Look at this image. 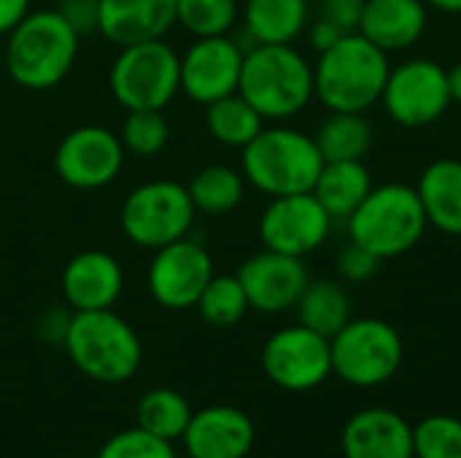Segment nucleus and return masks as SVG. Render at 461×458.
Returning <instances> with one entry per match:
<instances>
[{
  "label": "nucleus",
  "mask_w": 461,
  "mask_h": 458,
  "mask_svg": "<svg viewBox=\"0 0 461 458\" xmlns=\"http://www.w3.org/2000/svg\"><path fill=\"white\" fill-rule=\"evenodd\" d=\"M389 70L392 65L384 49L362 32H348L319 54L313 67V92L330 111L365 113L381 100Z\"/></svg>",
  "instance_id": "obj_1"
},
{
  "label": "nucleus",
  "mask_w": 461,
  "mask_h": 458,
  "mask_svg": "<svg viewBox=\"0 0 461 458\" xmlns=\"http://www.w3.org/2000/svg\"><path fill=\"white\" fill-rule=\"evenodd\" d=\"M62 348L81 375L105 386L127 383L143 362L138 332L113 308L73 313Z\"/></svg>",
  "instance_id": "obj_2"
},
{
  "label": "nucleus",
  "mask_w": 461,
  "mask_h": 458,
  "mask_svg": "<svg viewBox=\"0 0 461 458\" xmlns=\"http://www.w3.org/2000/svg\"><path fill=\"white\" fill-rule=\"evenodd\" d=\"M78 32L65 22L57 8L30 11L5 35L8 76L32 92L57 86L78 57Z\"/></svg>",
  "instance_id": "obj_3"
},
{
  "label": "nucleus",
  "mask_w": 461,
  "mask_h": 458,
  "mask_svg": "<svg viewBox=\"0 0 461 458\" xmlns=\"http://www.w3.org/2000/svg\"><path fill=\"white\" fill-rule=\"evenodd\" d=\"M238 92L262 119L284 121L313 100V67L292 43H254L246 49Z\"/></svg>",
  "instance_id": "obj_4"
},
{
  "label": "nucleus",
  "mask_w": 461,
  "mask_h": 458,
  "mask_svg": "<svg viewBox=\"0 0 461 458\" xmlns=\"http://www.w3.org/2000/svg\"><path fill=\"white\" fill-rule=\"evenodd\" d=\"M240 151L243 178L267 197L313 192L324 167L313 135L292 127H267Z\"/></svg>",
  "instance_id": "obj_5"
},
{
  "label": "nucleus",
  "mask_w": 461,
  "mask_h": 458,
  "mask_svg": "<svg viewBox=\"0 0 461 458\" xmlns=\"http://www.w3.org/2000/svg\"><path fill=\"white\" fill-rule=\"evenodd\" d=\"M346 221L351 240L384 262L416 248L429 227L419 192L408 184L373 186L365 202Z\"/></svg>",
  "instance_id": "obj_6"
},
{
  "label": "nucleus",
  "mask_w": 461,
  "mask_h": 458,
  "mask_svg": "<svg viewBox=\"0 0 461 458\" xmlns=\"http://www.w3.org/2000/svg\"><path fill=\"white\" fill-rule=\"evenodd\" d=\"M108 86L124 111H162L181 92V54L165 38L122 46Z\"/></svg>",
  "instance_id": "obj_7"
},
{
  "label": "nucleus",
  "mask_w": 461,
  "mask_h": 458,
  "mask_svg": "<svg viewBox=\"0 0 461 458\" xmlns=\"http://www.w3.org/2000/svg\"><path fill=\"white\" fill-rule=\"evenodd\" d=\"M332 373L357 389H375L389 383L405 356L400 332L384 319H351L335 337H330Z\"/></svg>",
  "instance_id": "obj_8"
},
{
  "label": "nucleus",
  "mask_w": 461,
  "mask_h": 458,
  "mask_svg": "<svg viewBox=\"0 0 461 458\" xmlns=\"http://www.w3.org/2000/svg\"><path fill=\"white\" fill-rule=\"evenodd\" d=\"M194 205L184 184L157 178L135 186L119 211L122 232L130 243L157 251L167 243L189 238L194 224Z\"/></svg>",
  "instance_id": "obj_9"
},
{
  "label": "nucleus",
  "mask_w": 461,
  "mask_h": 458,
  "mask_svg": "<svg viewBox=\"0 0 461 458\" xmlns=\"http://www.w3.org/2000/svg\"><path fill=\"white\" fill-rule=\"evenodd\" d=\"M262 370L284 391H313L332 375L330 337L294 324L273 332L262 348Z\"/></svg>",
  "instance_id": "obj_10"
},
{
  "label": "nucleus",
  "mask_w": 461,
  "mask_h": 458,
  "mask_svg": "<svg viewBox=\"0 0 461 458\" xmlns=\"http://www.w3.org/2000/svg\"><path fill=\"white\" fill-rule=\"evenodd\" d=\"M381 103L400 127H427L451 105L448 70L435 59H408L389 70Z\"/></svg>",
  "instance_id": "obj_11"
},
{
  "label": "nucleus",
  "mask_w": 461,
  "mask_h": 458,
  "mask_svg": "<svg viewBox=\"0 0 461 458\" xmlns=\"http://www.w3.org/2000/svg\"><path fill=\"white\" fill-rule=\"evenodd\" d=\"M124 157L127 151L119 132L100 124H84L57 143L54 173L73 189H103L119 178Z\"/></svg>",
  "instance_id": "obj_12"
},
{
  "label": "nucleus",
  "mask_w": 461,
  "mask_h": 458,
  "mask_svg": "<svg viewBox=\"0 0 461 458\" xmlns=\"http://www.w3.org/2000/svg\"><path fill=\"white\" fill-rule=\"evenodd\" d=\"M213 259L203 243L181 238L154 251L146 283L157 305L165 310H189L213 278Z\"/></svg>",
  "instance_id": "obj_13"
},
{
  "label": "nucleus",
  "mask_w": 461,
  "mask_h": 458,
  "mask_svg": "<svg viewBox=\"0 0 461 458\" xmlns=\"http://www.w3.org/2000/svg\"><path fill=\"white\" fill-rule=\"evenodd\" d=\"M332 232V216L313 192L273 197L259 216V240L265 248L305 259Z\"/></svg>",
  "instance_id": "obj_14"
},
{
  "label": "nucleus",
  "mask_w": 461,
  "mask_h": 458,
  "mask_svg": "<svg viewBox=\"0 0 461 458\" xmlns=\"http://www.w3.org/2000/svg\"><path fill=\"white\" fill-rule=\"evenodd\" d=\"M243 57L246 46L230 35L194 38V43L181 54V92L200 105L235 94Z\"/></svg>",
  "instance_id": "obj_15"
},
{
  "label": "nucleus",
  "mask_w": 461,
  "mask_h": 458,
  "mask_svg": "<svg viewBox=\"0 0 461 458\" xmlns=\"http://www.w3.org/2000/svg\"><path fill=\"white\" fill-rule=\"evenodd\" d=\"M238 281L243 283L251 310L276 316L300 302L305 286L311 283V273L300 256L265 248L240 265Z\"/></svg>",
  "instance_id": "obj_16"
},
{
  "label": "nucleus",
  "mask_w": 461,
  "mask_h": 458,
  "mask_svg": "<svg viewBox=\"0 0 461 458\" xmlns=\"http://www.w3.org/2000/svg\"><path fill=\"white\" fill-rule=\"evenodd\" d=\"M254 421L232 405H211L192 413L181 437L186 458H246L254 451Z\"/></svg>",
  "instance_id": "obj_17"
},
{
  "label": "nucleus",
  "mask_w": 461,
  "mask_h": 458,
  "mask_svg": "<svg viewBox=\"0 0 461 458\" xmlns=\"http://www.w3.org/2000/svg\"><path fill=\"white\" fill-rule=\"evenodd\" d=\"M343 458H416L413 424L389 408L354 413L340 435Z\"/></svg>",
  "instance_id": "obj_18"
},
{
  "label": "nucleus",
  "mask_w": 461,
  "mask_h": 458,
  "mask_svg": "<svg viewBox=\"0 0 461 458\" xmlns=\"http://www.w3.org/2000/svg\"><path fill=\"white\" fill-rule=\"evenodd\" d=\"M124 289V273L108 251H81L62 270V294L73 313L78 310H108L116 305Z\"/></svg>",
  "instance_id": "obj_19"
},
{
  "label": "nucleus",
  "mask_w": 461,
  "mask_h": 458,
  "mask_svg": "<svg viewBox=\"0 0 461 458\" xmlns=\"http://www.w3.org/2000/svg\"><path fill=\"white\" fill-rule=\"evenodd\" d=\"M176 24V0H100L97 32L113 46L165 38Z\"/></svg>",
  "instance_id": "obj_20"
},
{
  "label": "nucleus",
  "mask_w": 461,
  "mask_h": 458,
  "mask_svg": "<svg viewBox=\"0 0 461 458\" xmlns=\"http://www.w3.org/2000/svg\"><path fill=\"white\" fill-rule=\"evenodd\" d=\"M427 30L424 0H367L359 32L378 49L402 51L421 40Z\"/></svg>",
  "instance_id": "obj_21"
},
{
  "label": "nucleus",
  "mask_w": 461,
  "mask_h": 458,
  "mask_svg": "<svg viewBox=\"0 0 461 458\" xmlns=\"http://www.w3.org/2000/svg\"><path fill=\"white\" fill-rule=\"evenodd\" d=\"M421 208L427 213L429 227L461 235V162L459 159H438L424 167L416 184Z\"/></svg>",
  "instance_id": "obj_22"
},
{
  "label": "nucleus",
  "mask_w": 461,
  "mask_h": 458,
  "mask_svg": "<svg viewBox=\"0 0 461 458\" xmlns=\"http://www.w3.org/2000/svg\"><path fill=\"white\" fill-rule=\"evenodd\" d=\"M373 192L370 170L362 159H340L324 162L319 181L313 186L316 200L332 216V221H346Z\"/></svg>",
  "instance_id": "obj_23"
},
{
  "label": "nucleus",
  "mask_w": 461,
  "mask_h": 458,
  "mask_svg": "<svg viewBox=\"0 0 461 458\" xmlns=\"http://www.w3.org/2000/svg\"><path fill=\"white\" fill-rule=\"evenodd\" d=\"M308 0H246L243 27L254 43H292L308 27Z\"/></svg>",
  "instance_id": "obj_24"
},
{
  "label": "nucleus",
  "mask_w": 461,
  "mask_h": 458,
  "mask_svg": "<svg viewBox=\"0 0 461 458\" xmlns=\"http://www.w3.org/2000/svg\"><path fill=\"white\" fill-rule=\"evenodd\" d=\"M297 310V324L324 335L335 337L348 321H351V300L343 283L332 278H319L311 281L294 305Z\"/></svg>",
  "instance_id": "obj_25"
},
{
  "label": "nucleus",
  "mask_w": 461,
  "mask_h": 458,
  "mask_svg": "<svg viewBox=\"0 0 461 458\" xmlns=\"http://www.w3.org/2000/svg\"><path fill=\"white\" fill-rule=\"evenodd\" d=\"M205 127L221 146L246 148L265 130V119L240 92H235L205 105Z\"/></svg>",
  "instance_id": "obj_26"
},
{
  "label": "nucleus",
  "mask_w": 461,
  "mask_h": 458,
  "mask_svg": "<svg viewBox=\"0 0 461 458\" xmlns=\"http://www.w3.org/2000/svg\"><path fill=\"white\" fill-rule=\"evenodd\" d=\"M194 211L208 216H221L235 211L246 194V178L230 165H208L192 175L186 184Z\"/></svg>",
  "instance_id": "obj_27"
},
{
  "label": "nucleus",
  "mask_w": 461,
  "mask_h": 458,
  "mask_svg": "<svg viewBox=\"0 0 461 458\" xmlns=\"http://www.w3.org/2000/svg\"><path fill=\"white\" fill-rule=\"evenodd\" d=\"M324 162L340 159H365L373 146V127L362 113H338L332 111L313 135Z\"/></svg>",
  "instance_id": "obj_28"
},
{
  "label": "nucleus",
  "mask_w": 461,
  "mask_h": 458,
  "mask_svg": "<svg viewBox=\"0 0 461 458\" xmlns=\"http://www.w3.org/2000/svg\"><path fill=\"white\" fill-rule=\"evenodd\" d=\"M192 405L184 394L173 389H151L140 397L135 418L138 427L151 432L154 437H162L167 443H176L184 437L189 421H192Z\"/></svg>",
  "instance_id": "obj_29"
},
{
  "label": "nucleus",
  "mask_w": 461,
  "mask_h": 458,
  "mask_svg": "<svg viewBox=\"0 0 461 458\" xmlns=\"http://www.w3.org/2000/svg\"><path fill=\"white\" fill-rule=\"evenodd\" d=\"M194 308H197L200 319L216 329H230V327L240 324L246 319V313L251 310L238 275H213L208 281V286L203 289Z\"/></svg>",
  "instance_id": "obj_30"
},
{
  "label": "nucleus",
  "mask_w": 461,
  "mask_h": 458,
  "mask_svg": "<svg viewBox=\"0 0 461 458\" xmlns=\"http://www.w3.org/2000/svg\"><path fill=\"white\" fill-rule=\"evenodd\" d=\"M238 16V0H176V24L194 38L230 35Z\"/></svg>",
  "instance_id": "obj_31"
},
{
  "label": "nucleus",
  "mask_w": 461,
  "mask_h": 458,
  "mask_svg": "<svg viewBox=\"0 0 461 458\" xmlns=\"http://www.w3.org/2000/svg\"><path fill=\"white\" fill-rule=\"evenodd\" d=\"M119 140L127 154L138 159H151L167 146L170 124L162 111H127L119 130Z\"/></svg>",
  "instance_id": "obj_32"
},
{
  "label": "nucleus",
  "mask_w": 461,
  "mask_h": 458,
  "mask_svg": "<svg viewBox=\"0 0 461 458\" xmlns=\"http://www.w3.org/2000/svg\"><path fill=\"white\" fill-rule=\"evenodd\" d=\"M413 456L461 458V418L435 413L413 424Z\"/></svg>",
  "instance_id": "obj_33"
},
{
  "label": "nucleus",
  "mask_w": 461,
  "mask_h": 458,
  "mask_svg": "<svg viewBox=\"0 0 461 458\" xmlns=\"http://www.w3.org/2000/svg\"><path fill=\"white\" fill-rule=\"evenodd\" d=\"M95 458H178V454L173 443L154 437L151 432L135 424L132 429H124L108 437Z\"/></svg>",
  "instance_id": "obj_34"
},
{
  "label": "nucleus",
  "mask_w": 461,
  "mask_h": 458,
  "mask_svg": "<svg viewBox=\"0 0 461 458\" xmlns=\"http://www.w3.org/2000/svg\"><path fill=\"white\" fill-rule=\"evenodd\" d=\"M381 262L384 259H378L373 251H367L365 246L351 240V246H346L338 256V273L348 283H367L378 275Z\"/></svg>",
  "instance_id": "obj_35"
},
{
  "label": "nucleus",
  "mask_w": 461,
  "mask_h": 458,
  "mask_svg": "<svg viewBox=\"0 0 461 458\" xmlns=\"http://www.w3.org/2000/svg\"><path fill=\"white\" fill-rule=\"evenodd\" d=\"M367 0H321L319 5V19L335 24L340 32H359L362 13H365Z\"/></svg>",
  "instance_id": "obj_36"
},
{
  "label": "nucleus",
  "mask_w": 461,
  "mask_h": 458,
  "mask_svg": "<svg viewBox=\"0 0 461 458\" xmlns=\"http://www.w3.org/2000/svg\"><path fill=\"white\" fill-rule=\"evenodd\" d=\"M57 11L65 16V22H68L78 35L97 32L100 0H59V3H57Z\"/></svg>",
  "instance_id": "obj_37"
},
{
  "label": "nucleus",
  "mask_w": 461,
  "mask_h": 458,
  "mask_svg": "<svg viewBox=\"0 0 461 458\" xmlns=\"http://www.w3.org/2000/svg\"><path fill=\"white\" fill-rule=\"evenodd\" d=\"M70 316L73 310L68 313L65 308H49L41 321H38V332L46 343H54V346H62L65 340V332H68V324H70Z\"/></svg>",
  "instance_id": "obj_38"
},
{
  "label": "nucleus",
  "mask_w": 461,
  "mask_h": 458,
  "mask_svg": "<svg viewBox=\"0 0 461 458\" xmlns=\"http://www.w3.org/2000/svg\"><path fill=\"white\" fill-rule=\"evenodd\" d=\"M32 0H0V35H8L27 13Z\"/></svg>",
  "instance_id": "obj_39"
},
{
  "label": "nucleus",
  "mask_w": 461,
  "mask_h": 458,
  "mask_svg": "<svg viewBox=\"0 0 461 458\" xmlns=\"http://www.w3.org/2000/svg\"><path fill=\"white\" fill-rule=\"evenodd\" d=\"M343 35H346V32H340L335 24H330V22H324V19H316L313 27H311V43H313V49H316L319 54L327 51L330 46H335Z\"/></svg>",
  "instance_id": "obj_40"
},
{
  "label": "nucleus",
  "mask_w": 461,
  "mask_h": 458,
  "mask_svg": "<svg viewBox=\"0 0 461 458\" xmlns=\"http://www.w3.org/2000/svg\"><path fill=\"white\" fill-rule=\"evenodd\" d=\"M448 92H451V103H461V62L448 70Z\"/></svg>",
  "instance_id": "obj_41"
},
{
  "label": "nucleus",
  "mask_w": 461,
  "mask_h": 458,
  "mask_svg": "<svg viewBox=\"0 0 461 458\" xmlns=\"http://www.w3.org/2000/svg\"><path fill=\"white\" fill-rule=\"evenodd\" d=\"M424 3L446 13H461V0H424Z\"/></svg>",
  "instance_id": "obj_42"
}]
</instances>
